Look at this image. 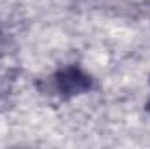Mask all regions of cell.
<instances>
[{
  "instance_id": "1",
  "label": "cell",
  "mask_w": 150,
  "mask_h": 149,
  "mask_svg": "<svg viewBox=\"0 0 150 149\" xmlns=\"http://www.w3.org/2000/svg\"><path fill=\"white\" fill-rule=\"evenodd\" d=\"M52 79H54L56 91L65 98H72L91 90V77L75 65L58 70Z\"/></svg>"
},
{
  "instance_id": "2",
  "label": "cell",
  "mask_w": 150,
  "mask_h": 149,
  "mask_svg": "<svg viewBox=\"0 0 150 149\" xmlns=\"http://www.w3.org/2000/svg\"><path fill=\"white\" fill-rule=\"evenodd\" d=\"M147 111L150 112V100H149V104H147Z\"/></svg>"
}]
</instances>
